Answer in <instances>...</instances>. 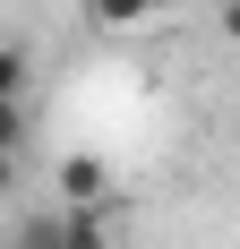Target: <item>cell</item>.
I'll return each instance as SVG.
<instances>
[{"label": "cell", "mask_w": 240, "mask_h": 249, "mask_svg": "<svg viewBox=\"0 0 240 249\" xmlns=\"http://www.w3.org/2000/svg\"><path fill=\"white\" fill-rule=\"evenodd\" d=\"M9 189H17V155L0 146V198H9Z\"/></svg>", "instance_id": "52a82bcc"}, {"label": "cell", "mask_w": 240, "mask_h": 249, "mask_svg": "<svg viewBox=\"0 0 240 249\" xmlns=\"http://www.w3.org/2000/svg\"><path fill=\"white\" fill-rule=\"evenodd\" d=\"M51 249H112V206H51Z\"/></svg>", "instance_id": "7a4b0ae2"}, {"label": "cell", "mask_w": 240, "mask_h": 249, "mask_svg": "<svg viewBox=\"0 0 240 249\" xmlns=\"http://www.w3.org/2000/svg\"><path fill=\"white\" fill-rule=\"evenodd\" d=\"M26 86H34V60H26V43L0 35V103H26Z\"/></svg>", "instance_id": "277c9868"}, {"label": "cell", "mask_w": 240, "mask_h": 249, "mask_svg": "<svg viewBox=\"0 0 240 249\" xmlns=\"http://www.w3.org/2000/svg\"><path fill=\"white\" fill-rule=\"evenodd\" d=\"M180 0H86V18L95 26H112V35H129V26H154V18H171Z\"/></svg>", "instance_id": "3957f363"}, {"label": "cell", "mask_w": 240, "mask_h": 249, "mask_svg": "<svg viewBox=\"0 0 240 249\" xmlns=\"http://www.w3.org/2000/svg\"><path fill=\"white\" fill-rule=\"evenodd\" d=\"M0 146H9V155L26 146V103H0Z\"/></svg>", "instance_id": "5b68a950"}, {"label": "cell", "mask_w": 240, "mask_h": 249, "mask_svg": "<svg viewBox=\"0 0 240 249\" xmlns=\"http://www.w3.org/2000/svg\"><path fill=\"white\" fill-rule=\"evenodd\" d=\"M215 26H223V43L240 52V0H223V18H215Z\"/></svg>", "instance_id": "8992f818"}, {"label": "cell", "mask_w": 240, "mask_h": 249, "mask_svg": "<svg viewBox=\"0 0 240 249\" xmlns=\"http://www.w3.org/2000/svg\"><path fill=\"white\" fill-rule=\"evenodd\" d=\"M60 206H112L120 198V180H112V163L103 155H60Z\"/></svg>", "instance_id": "6da1fadb"}]
</instances>
